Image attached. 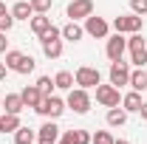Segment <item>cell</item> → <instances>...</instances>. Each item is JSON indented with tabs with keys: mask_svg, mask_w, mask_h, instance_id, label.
<instances>
[{
	"mask_svg": "<svg viewBox=\"0 0 147 144\" xmlns=\"http://www.w3.org/2000/svg\"><path fill=\"white\" fill-rule=\"evenodd\" d=\"M37 68V62H34V57H28V54H23L20 57V62H17V68H14V73H23V76H26V73H31Z\"/></svg>",
	"mask_w": 147,
	"mask_h": 144,
	"instance_id": "obj_25",
	"label": "cell"
},
{
	"mask_svg": "<svg viewBox=\"0 0 147 144\" xmlns=\"http://www.w3.org/2000/svg\"><path fill=\"white\" fill-rule=\"evenodd\" d=\"M48 28H51V17H45V14H37V17H31V31H34L37 37H42Z\"/></svg>",
	"mask_w": 147,
	"mask_h": 144,
	"instance_id": "obj_21",
	"label": "cell"
},
{
	"mask_svg": "<svg viewBox=\"0 0 147 144\" xmlns=\"http://www.w3.org/2000/svg\"><path fill=\"white\" fill-rule=\"evenodd\" d=\"M93 14V0H71L68 3V17L71 20H85Z\"/></svg>",
	"mask_w": 147,
	"mask_h": 144,
	"instance_id": "obj_11",
	"label": "cell"
},
{
	"mask_svg": "<svg viewBox=\"0 0 147 144\" xmlns=\"http://www.w3.org/2000/svg\"><path fill=\"white\" fill-rule=\"evenodd\" d=\"M20 96H23V102H26V108H40V102H42V93L37 85H26V88L20 90Z\"/></svg>",
	"mask_w": 147,
	"mask_h": 144,
	"instance_id": "obj_13",
	"label": "cell"
},
{
	"mask_svg": "<svg viewBox=\"0 0 147 144\" xmlns=\"http://www.w3.org/2000/svg\"><path fill=\"white\" fill-rule=\"evenodd\" d=\"M122 108L127 110V113H139V110H142V93H139V90L125 93V96H122Z\"/></svg>",
	"mask_w": 147,
	"mask_h": 144,
	"instance_id": "obj_15",
	"label": "cell"
},
{
	"mask_svg": "<svg viewBox=\"0 0 147 144\" xmlns=\"http://www.w3.org/2000/svg\"><path fill=\"white\" fill-rule=\"evenodd\" d=\"M65 108H71L74 113H88L91 110V96H88V90L85 88H71L68 90V99H65Z\"/></svg>",
	"mask_w": 147,
	"mask_h": 144,
	"instance_id": "obj_2",
	"label": "cell"
},
{
	"mask_svg": "<svg viewBox=\"0 0 147 144\" xmlns=\"http://www.w3.org/2000/svg\"><path fill=\"white\" fill-rule=\"evenodd\" d=\"M6 71H9V68H6V62H0V82L6 79Z\"/></svg>",
	"mask_w": 147,
	"mask_h": 144,
	"instance_id": "obj_33",
	"label": "cell"
},
{
	"mask_svg": "<svg viewBox=\"0 0 147 144\" xmlns=\"http://www.w3.org/2000/svg\"><path fill=\"white\" fill-rule=\"evenodd\" d=\"M130 9H133V14L144 17L147 14V0H130Z\"/></svg>",
	"mask_w": 147,
	"mask_h": 144,
	"instance_id": "obj_31",
	"label": "cell"
},
{
	"mask_svg": "<svg viewBox=\"0 0 147 144\" xmlns=\"http://www.w3.org/2000/svg\"><path fill=\"white\" fill-rule=\"evenodd\" d=\"M6 45H9V40H6V31H0V54H6V51H9Z\"/></svg>",
	"mask_w": 147,
	"mask_h": 144,
	"instance_id": "obj_32",
	"label": "cell"
},
{
	"mask_svg": "<svg viewBox=\"0 0 147 144\" xmlns=\"http://www.w3.org/2000/svg\"><path fill=\"white\" fill-rule=\"evenodd\" d=\"M57 144H71V139H68V136H62V139H59Z\"/></svg>",
	"mask_w": 147,
	"mask_h": 144,
	"instance_id": "obj_35",
	"label": "cell"
},
{
	"mask_svg": "<svg viewBox=\"0 0 147 144\" xmlns=\"http://www.w3.org/2000/svg\"><path fill=\"white\" fill-rule=\"evenodd\" d=\"M96 102L99 105H105V108H119L122 105V93L116 85H96Z\"/></svg>",
	"mask_w": 147,
	"mask_h": 144,
	"instance_id": "obj_5",
	"label": "cell"
},
{
	"mask_svg": "<svg viewBox=\"0 0 147 144\" xmlns=\"http://www.w3.org/2000/svg\"><path fill=\"white\" fill-rule=\"evenodd\" d=\"M31 14H34V9H31L28 0H17V3L11 6V17L14 20H31Z\"/></svg>",
	"mask_w": 147,
	"mask_h": 144,
	"instance_id": "obj_17",
	"label": "cell"
},
{
	"mask_svg": "<svg viewBox=\"0 0 147 144\" xmlns=\"http://www.w3.org/2000/svg\"><path fill=\"white\" fill-rule=\"evenodd\" d=\"M130 88L133 90H147V73L142 71V68H136V71H130Z\"/></svg>",
	"mask_w": 147,
	"mask_h": 144,
	"instance_id": "obj_22",
	"label": "cell"
},
{
	"mask_svg": "<svg viewBox=\"0 0 147 144\" xmlns=\"http://www.w3.org/2000/svg\"><path fill=\"white\" fill-rule=\"evenodd\" d=\"M34 141H37V130L23 127V124L14 130V144H34Z\"/></svg>",
	"mask_w": 147,
	"mask_h": 144,
	"instance_id": "obj_18",
	"label": "cell"
},
{
	"mask_svg": "<svg viewBox=\"0 0 147 144\" xmlns=\"http://www.w3.org/2000/svg\"><path fill=\"white\" fill-rule=\"evenodd\" d=\"M37 88H40L42 96H51V90H54L57 85H54V79H51V76H40V79H37Z\"/></svg>",
	"mask_w": 147,
	"mask_h": 144,
	"instance_id": "obj_26",
	"label": "cell"
},
{
	"mask_svg": "<svg viewBox=\"0 0 147 144\" xmlns=\"http://www.w3.org/2000/svg\"><path fill=\"white\" fill-rule=\"evenodd\" d=\"M40 45H42V54L48 59H59L62 57V28L51 26L45 34L40 37Z\"/></svg>",
	"mask_w": 147,
	"mask_h": 144,
	"instance_id": "obj_1",
	"label": "cell"
},
{
	"mask_svg": "<svg viewBox=\"0 0 147 144\" xmlns=\"http://www.w3.org/2000/svg\"><path fill=\"white\" fill-rule=\"evenodd\" d=\"M54 85H57L59 90H71L74 85H76V82H74V73H71V71H59V73L54 76Z\"/></svg>",
	"mask_w": 147,
	"mask_h": 144,
	"instance_id": "obj_23",
	"label": "cell"
},
{
	"mask_svg": "<svg viewBox=\"0 0 147 144\" xmlns=\"http://www.w3.org/2000/svg\"><path fill=\"white\" fill-rule=\"evenodd\" d=\"M113 28L119 34H136V31H142V17L139 14H119L113 20Z\"/></svg>",
	"mask_w": 147,
	"mask_h": 144,
	"instance_id": "obj_7",
	"label": "cell"
},
{
	"mask_svg": "<svg viewBox=\"0 0 147 144\" xmlns=\"http://www.w3.org/2000/svg\"><path fill=\"white\" fill-rule=\"evenodd\" d=\"M139 113H142V119L147 122V102H142V110H139Z\"/></svg>",
	"mask_w": 147,
	"mask_h": 144,
	"instance_id": "obj_34",
	"label": "cell"
},
{
	"mask_svg": "<svg viewBox=\"0 0 147 144\" xmlns=\"http://www.w3.org/2000/svg\"><path fill=\"white\" fill-rule=\"evenodd\" d=\"M20 127V116L14 113H0V133H14Z\"/></svg>",
	"mask_w": 147,
	"mask_h": 144,
	"instance_id": "obj_19",
	"label": "cell"
},
{
	"mask_svg": "<svg viewBox=\"0 0 147 144\" xmlns=\"http://www.w3.org/2000/svg\"><path fill=\"white\" fill-rule=\"evenodd\" d=\"M74 82H76L79 88L91 90V88H96V85L102 82V73L96 71V68H91V65H82V68H76V73H74Z\"/></svg>",
	"mask_w": 147,
	"mask_h": 144,
	"instance_id": "obj_6",
	"label": "cell"
},
{
	"mask_svg": "<svg viewBox=\"0 0 147 144\" xmlns=\"http://www.w3.org/2000/svg\"><path fill=\"white\" fill-rule=\"evenodd\" d=\"M105 119H108L110 127H122L125 122H127V110H125V108H110Z\"/></svg>",
	"mask_w": 147,
	"mask_h": 144,
	"instance_id": "obj_20",
	"label": "cell"
},
{
	"mask_svg": "<svg viewBox=\"0 0 147 144\" xmlns=\"http://www.w3.org/2000/svg\"><path fill=\"white\" fill-rule=\"evenodd\" d=\"M127 51H130V62H136V68H144V62H147V45H144V40H142V31L130 34Z\"/></svg>",
	"mask_w": 147,
	"mask_h": 144,
	"instance_id": "obj_4",
	"label": "cell"
},
{
	"mask_svg": "<svg viewBox=\"0 0 147 144\" xmlns=\"http://www.w3.org/2000/svg\"><path fill=\"white\" fill-rule=\"evenodd\" d=\"M11 26H14V17H11V9L6 11V14H0V31H11Z\"/></svg>",
	"mask_w": 147,
	"mask_h": 144,
	"instance_id": "obj_29",
	"label": "cell"
},
{
	"mask_svg": "<svg viewBox=\"0 0 147 144\" xmlns=\"http://www.w3.org/2000/svg\"><path fill=\"white\" fill-rule=\"evenodd\" d=\"M57 141H59V127L54 122H45L37 130V144H57Z\"/></svg>",
	"mask_w": 147,
	"mask_h": 144,
	"instance_id": "obj_12",
	"label": "cell"
},
{
	"mask_svg": "<svg viewBox=\"0 0 147 144\" xmlns=\"http://www.w3.org/2000/svg\"><path fill=\"white\" fill-rule=\"evenodd\" d=\"M110 85H116V88H122V85H130V68L127 62H110Z\"/></svg>",
	"mask_w": 147,
	"mask_h": 144,
	"instance_id": "obj_10",
	"label": "cell"
},
{
	"mask_svg": "<svg viewBox=\"0 0 147 144\" xmlns=\"http://www.w3.org/2000/svg\"><path fill=\"white\" fill-rule=\"evenodd\" d=\"M6 11H9V9H6V3L0 0V14H6Z\"/></svg>",
	"mask_w": 147,
	"mask_h": 144,
	"instance_id": "obj_36",
	"label": "cell"
},
{
	"mask_svg": "<svg viewBox=\"0 0 147 144\" xmlns=\"http://www.w3.org/2000/svg\"><path fill=\"white\" fill-rule=\"evenodd\" d=\"M28 3H31L34 14H48V9H51V0H28Z\"/></svg>",
	"mask_w": 147,
	"mask_h": 144,
	"instance_id": "obj_28",
	"label": "cell"
},
{
	"mask_svg": "<svg viewBox=\"0 0 147 144\" xmlns=\"http://www.w3.org/2000/svg\"><path fill=\"white\" fill-rule=\"evenodd\" d=\"M34 113L40 116H45V119H59L62 113H65V102L59 99V96H42V102H40V108H34Z\"/></svg>",
	"mask_w": 147,
	"mask_h": 144,
	"instance_id": "obj_3",
	"label": "cell"
},
{
	"mask_svg": "<svg viewBox=\"0 0 147 144\" xmlns=\"http://www.w3.org/2000/svg\"><path fill=\"white\" fill-rule=\"evenodd\" d=\"M85 37V28L76 23V20H71L68 26H62V40H71V42H79Z\"/></svg>",
	"mask_w": 147,
	"mask_h": 144,
	"instance_id": "obj_16",
	"label": "cell"
},
{
	"mask_svg": "<svg viewBox=\"0 0 147 144\" xmlns=\"http://www.w3.org/2000/svg\"><path fill=\"white\" fill-rule=\"evenodd\" d=\"M113 144H130V141H127V139H116Z\"/></svg>",
	"mask_w": 147,
	"mask_h": 144,
	"instance_id": "obj_37",
	"label": "cell"
},
{
	"mask_svg": "<svg viewBox=\"0 0 147 144\" xmlns=\"http://www.w3.org/2000/svg\"><path fill=\"white\" fill-rule=\"evenodd\" d=\"M108 31H110V23L105 17H85V34H91V37H96V40H105L108 37Z\"/></svg>",
	"mask_w": 147,
	"mask_h": 144,
	"instance_id": "obj_9",
	"label": "cell"
},
{
	"mask_svg": "<svg viewBox=\"0 0 147 144\" xmlns=\"http://www.w3.org/2000/svg\"><path fill=\"white\" fill-rule=\"evenodd\" d=\"M3 108H6V113H14V116H20V113H23V108H26V102H23V96H20V93H6V99H3Z\"/></svg>",
	"mask_w": 147,
	"mask_h": 144,
	"instance_id": "obj_14",
	"label": "cell"
},
{
	"mask_svg": "<svg viewBox=\"0 0 147 144\" xmlns=\"http://www.w3.org/2000/svg\"><path fill=\"white\" fill-rule=\"evenodd\" d=\"M62 136H68L71 144H91V133L88 130H65Z\"/></svg>",
	"mask_w": 147,
	"mask_h": 144,
	"instance_id": "obj_24",
	"label": "cell"
},
{
	"mask_svg": "<svg viewBox=\"0 0 147 144\" xmlns=\"http://www.w3.org/2000/svg\"><path fill=\"white\" fill-rule=\"evenodd\" d=\"M125 51H127V40H125V37L119 34V31H116L113 37H108V45H105V54H108V59H110V62H119Z\"/></svg>",
	"mask_w": 147,
	"mask_h": 144,
	"instance_id": "obj_8",
	"label": "cell"
},
{
	"mask_svg": "<svg viewBox=\"0 0 147 144\" xmlns=\"http://www.w3.org/2000/svg\"><path fill=\"white\" fill-rule=\"evenodd\" d=\"M20 51H6V68H9V71H14V68H17V62H20Z\"/></svg>",
	"mask_w": 147,
	"mask_h": 144,
	"instance_id": "obj_30",
	"label": "cell"
},
{
	"mask_svg": "<svg viewBox=\"0 0 147 144\" xmlns=\"http://www.w3.org/2000/svg\"><path fill=\"white\" fill-rule=\"evenodd\" d=\"M0 113H3V99H0Z\"/></svg>",
	"mask_w": 147,
	"mask_h": 144,
	"instance_id": "obj_38",
	"label": "cell"
},
{
	"mask_svg": "<svg viewBox=\"0 0 147 144\" xmlns=\"http://www.w3.org/2000/svg\"><path fill=\"white\" fill-rule=\"evenodd\" d=\"M116 139L110 136L108 130H96V136H91V144H113Z\"/></svg>",
	"mask_w": 147,
	"mask_h": 144,
	"instance_id": "obj_27",
	"label": "cell"
}]
</instances>
